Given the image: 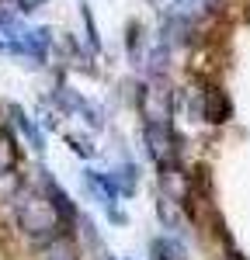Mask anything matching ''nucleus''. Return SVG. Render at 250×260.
<instances>
[{
    "instance_id": "f257e3e1",
    "label": "nucleus",
    "mask_w": 250,
    "mask_h": 260,
    "mask_svg": "<svg viewBox=\"0 0 250 260\" xmlns=\"http://www.w3.org/2000/svg\"><path fill=\"white\" fill-rule=\"evenodd\" d=\"M21 222H24V229L32 233V236H56V212H52V205L42 198H28L24 201V208H21Z\"/></svg>"
}]
</instances>
